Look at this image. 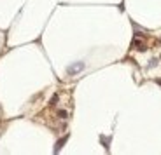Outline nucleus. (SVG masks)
<instances>
[{
    "label": "nucleus",
    "mask_w": 161,
    "mask_h": 155,
    "mask_svg": "<svg viewBox=\"0 0 161 155\" xmlns=\"http://www.w3.org/2000/svg\"><path fill=\"white\" fill-rule=\"evenodd\" d=\"M80 68H82V63H79V65H75V66H72V68L69 70V73H75L77 70H80Z\"/></svg>",
    "instance_id": "f257e3e1"
},
{
    "label": "nucleus",
    "mask_w": 161,
    "mask_h": 155,
    "mask_svg": "<svg viewBox=\"0 0 161 155\" xmlns=\"http://www.w3.org/2000/svg\"><path fill=\"white\" fill-rule=\"evenodd\" d=\"M58 115L61 117V119H67V111H63V110H60L58 111Z\"/></svg>",
    "instance_id": "f03ea898"
}]
</instances>
